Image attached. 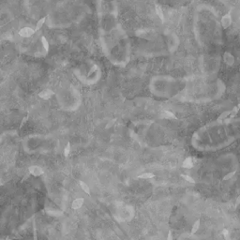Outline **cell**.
<instances>
[{"mask_svg":"<svg viewBox=\"0 0 240 240\" xmlns=\"http://www.w3.org/2000/svg\"><path fill=\"white\" fill-rule=\"evenodd\" d=\"M214 128L215 137L209 146L213 149L223 148L240 140V116L218 120Z\"/></svg>","mask_w":240,"mask_h":240,"instance_id":"obj_1","label":"cell"},{"mask_svg":"<svg viewBox=\"0 0 240 240\" xmlns=\"http://www.w3.org/2000/svg\"><path fill=\"white\" fill-rule=\"evenodd\" d=\"M29 171H30V173H31L32 175H34V176H39V175H42V169L39 167H37V166H33V167L29 168Z\"/></svg>","mask_w":240,"mask_h":240,"instance_id":"obj_2","label":"cell"},{"mask_svg":"<svg viewBox=\"0 0 240 240\" xmlns=\"http://www.w3.org/2000/svg\"><path fill=\"white\" fill-rule=\"evenodd\" d=\"M83 203H84V199H78V200H76V201L73 202L72 208L73 209L79 208V207H81V205L83 204Z\"/></svg>","mask_w":240,"mask_h":240,"instance_id":"obj_3","label":"cell"},{"mask_svg":"<svg viewBox=\"0 0 240 240\" xmlns=\"http://www.w3.org/2000/svg\"><path fill=\"white\" fill-rule=\"evenodd\" d=\"M79 184H80L81 188H82V189L85 191V193L90 194V189H89V187H88L87 185L85 183V182H83V181H79Z\"/></svg>","mask_w":240,"mask_h":240,"instance_id":"obj_4","label":"cell"},{"mask_svg":"<svg viewBox=\"0 0 240 240\" xmlns=\"http://www.w3.org/2000/svg\"><path fill=\"white\" fill-rule=\"evenodd\" d=\"M155 177V175L154 173H143V175H140L138 176V178H141V179H150V178Z\"/></svg>","mask_w":240,"mask_h":240,"instance_id":"obj_5","label":"cell"},{"mask_svg":"<svg viewBox=\"0 0 240 240\" xmlns=\"http://www.w3.org/2000/svg\"><path fill=\"white\" fill-rule=\"evenodd\" d=\"M156 11H157V14L158 16L160 17V19H161V21H164V16H163V11L162 10H161V8H160V6H156Z\"/></svg>","mask_w":240,"mask_h":240,"instance_id":"obj_6","label":"cell"},{"mask_svg":"<svg viewBox=\"0 0 240 240\" xmlns=\"http://www.w3.org/2000/svg\"><path fill=\"white\" fill-rule=\"evenodd\" d=\"M33 32H34L33 30H31L30 28H24L20 32V35H21V36L27 37V36H29V35H31Z\"/></svg>","mask_w":240,"mask_h":240,"instance_id":"obj_7","label":"cell"},{"mask_svg":"<svg viewBox=\"0 0 240 240\" xmlns=\"http://www.w3.org/2000/svg\"><path fill=\"white\" fill-rule=\"evenodd\" d=\"M70 143H68V145H66V147H65V149H64L65 157H68V156L70 155Z\"/></svg>","mask_w":240,"mask_h":240,"instance_id":"obj_8","label":"cell"},{"mask_svg":"<svg viewBox=\"0 0 240 240\" xmlns=\"http://www.w3.org/2000/svg\"><path fill=\"white\" fill-rule=\"evenodd\" d=\"M42 44H43V47L45 48V50H46V52H48V50H49V43L47 42V39H45L44 37H42Z\"/></svg>","mask_w":240,"mask_h":240,"instance_id":"obj_9","label":"cell"},{"mask_svg":"<svg viewBox=\"0 0 240 240\" xmlns=\"http://www.w3.org/2000/svg\"><path fill=\"white\" fill-rule=\"evenodd\" d=\"M191 159H187L185 160V161L183 162V167L184 168H191Z\"/></svg>","mask_w":240,"mask_h":240,"instance_id":"obj_10","label":"cell"},{"mask_svg":"<svg viewBox=\"0 0 240 240\" xmlns=\"http://www.w3.org/2000/svg\"><path fill=\"white\" fill-rule=\"evenodd\" d=\"M44 22H45V18H42L40 20H39V22H38V23H37V27H36V30H38V29H39L40 27H42V26H43Z\"/></svg>","mask_w":240,"mask_h":240,"instance_id":"obj_11","label":"cell"},{"mask_svg":"<svg viewBox=\"0 0 240 240\" xmlns=\"http://www.w3.org/2000/svg\"><path fill=\"white\" fill-rule=\"evenodd\" d=\"M182 177L183 178H185L187 181H188V182H191V183H194V180L192 179V178L191 177V176H184V175H182Z\"/></svg>","mask_w":240,"mask_h":240,"instance_id":"obj_12","label":"cell"},{"mask_svg":"<svg viewBox=\"0 0 240 240\" xmlns=\"http://www.w3.org/2000/svg\"><path fill=\"white\" fill-rule=\"evenodd\" d=\"M198 227H199V221H197L196 223H194V226H193V228H192V231H191V234H194V233L196 232V231H197V229H198Z\"/></svg>","mask_w":240,"mask_h":240,"instance_id":"obj_13","label":"cell"},{"mask_svg":"<svg viewBox=\"0 0 240 240\" xmlns=\"http://www.w3.org/2000/svg\"><path fill=\"white\" fill-rule=\"evenodd\" d=\"M167 240H173V235H172V232H169L168 233V237H167Z\"/></svg>","mask_w":240,"mask_h":240,"instance_id":"obj_14","label":"cell"},{"mask_svg":"<svg viewBox=\"0 0 240 240\" xmlns=\"http://www.w3.org/2000/svg\"><path fill=\"white\" fill-rule=\"evenodd\" d=\"M27 118H28V117H27V116H26V117H24V118H23V120H22V122H21V126H20V128H22V127H23V125L24 124V123H26V120H27Z\"/></svg>","mask_w":240,"mask_h":240,"instance_id":"obj_15","label":"cell"}]
</instances>
